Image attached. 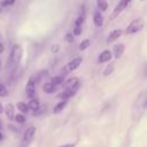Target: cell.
<instances>
[{
    "label": "cell",
    "instance_id": "cell-1",
    "mask_svg": "<svg viewBox=\"0 0 147 147\" xmlns=\"http://www.w3.org/2000/svg\"><path fill=\"white\" fill-rule=\"evenodd\" d=\"M22 55H23L22 46L18 45V44L13 45L11 51H10V55H9V59H8V67H10L13 71L16 69L17 64L21 62V60H22Z\"/></svg>",
    "mask_w": 147,
    "mask_h": 147
},
{
    "label": "cell",
    "instance_id": "cell-2",
    "mask_svg": "<svg viewBox=\"0 0 147 147\" xmlns=\"http://www.w3.org/2000/svg\"><path fill=\"white\" fill-rule=\"evenodd\" d=\"M82 61H83V59H82L80 56H77V57L72 59L70 62H68V63L61 69V76H65L67 74H69V72H71V71H74V70H76V69L80 65Z\"/></svg>",
    "mask_w": 147,
    "mask_h": 147
},
{
    "label": "cell",
    "instance_id": "cell-3",
    "mask_svg": "<svg viewBox=\"0 0 147 147\" xmlns=\"http://www.w3.org/2000/svg\"><path fill=\"white\" fill-rule=\"evenodd\" d=\"M142 28H144V20H142V18H136V20H133V21L126 26L125 32H126L127 34H132V33H136V32L140 31Z\"/></svg>",
    "mask_w": 147,
    "mask_h": 147
},
{
    "label": "cell",
    "instance_id": "cell-4",
    "mask_svg": "<svg viewBox=\"0 0 147 147\" xmlns=\"http://www.w3.org/2000/svg\"><path fill=\"white\" fill-rule=\"evenodd\" d=\"M79 86H80V82H77V83H76V84H74L72 86L64 88V90H63V92L59 95V98H61L62 100H68L69 98H71V96H74V95L76 94V92L78 91Z\"/></svg>",
    "mask_w": 147,
    "mask_h": 147
},
{
    "label": "cell",
    "instance_id": "cell-5",
    "mask_svg": "<svg viewBox=\"0 0 147 147\" xmlns=\"http://www.w3.org/2000/svg\"><path fill=\"white\" fill-rule=\"evenodd\" d=\"M25 93H26L28 98L34 99V96H36V83H34L33 77H31V78L28 80L26 86H25Z\"/></svg>",
    "mask_w": 147,
    "mask_h": 147
},
{
    "label": "cell",
    "instance_id": "cell-6",
    "mask_svg": "<svg viewBox=\"0 0 147 147\" xmlns=\"http://www.w3.org/2000/svg\"><path fill=\"white\" fill-rule=\"evenodd\" d=\"M130 1H131V0H119V2L117 3V6L115 7V9H114L113 14L110 15V20L115 18V17H116L121 11H123V10L127 7V5L130 3Z\"/></svg>",
    "mask_w": 147,
    "mask_h": 147
},
{
    "label": "cell",
    "instance_id": "cell-7",
    "mask_svg": "<svg viewBox=\"0 0 147 147\" xmlns=\"http://www.w3.org/2000/svg\"><path fill=\"white\" fill-rule=\"evenodd\" d=\"M34 133H36V127H34V126H30V127H28V129L25 130L24 136H23V142H24V145L30 144V141H31V140L33 139V137H34Z\"/></svg>",
    "mask_w": 147,
    "mask_h": 147
},
{
    "label": "cell",
    "instance_id": "cell-8",
    "mask_svg": "<svg viewBox=\"0 0 147 147\" xmlns=\"http://www.w3.org/2000/svg\"><path fill=\"white\" fill-rule=\"evenodd\" d=\"M121 34H122V30L121 29H116V30H113L109 34H108V37H107V44H111V42H114L115 40H117L119 37H121Z\"/></svg>",
    "mask_w": 147,
    "mask_h": 147
},
{
    "label": "cell",
    "instance_id": "cell-9",
    "mask_svg": "<svg viewBox=\"0 0 147 147\" xmlns=\"http://www.w3.org/2000/svg\"><path fill=\"white\" fill-rule=\"evenodd\" d=\"M111 57H113V53L110 51L106 49V51L100 53V55L98 57V61H99V63H105V62H108Z\"/></svg>",
    "mask_w": 147,
    "mask_h": 147
},
{
    "label": "cell",
    "instance_id": "cell-10",
    "mask_svg": "<svg viewBox=\"0 0 147 147\" xmlns=\"http://www.w3.org/2000/svg\"><path fill=\"white\" fill-rule=\"evenodd\" d=\"M93 22H94V25L95 26H102V24H103V17H102V15H101V13L100 11H94V15H93Z\"/></svg>",
    "mask_w": 147,
    "mask_h": 147
},
{
    "label": "cell",
    "instance_id": "cell-11",
    "mask_svg": "<svg viewBox=\"0 0 147 147\" xmlns=\"http://www.w3.org/2000/svg\"><path fill=\"white\" fill-rule=\"evenodd\" d=\"M124 51H125L124 44H118V45H116V46L114 47V55H115V59H119V57L123 55Z\"/></svg>",
    "mask_w": 147,
    "mask_h": 147
},
{
    "label": "cell",
    "instance_id": "cell-12",
    "mask_svg": "<svg viewBox=\"0 0 147 147\" xmlns=\"http://www.w3.org/2000/svg\"><path fill=\"white\" fill-rule=\"evenodd\" d=\"M3 111L6 113V116L8 119H14V116H15V113H14V105L13 103H8L6 106V108L3 109Z\"/></svg>",
    "mask_w": 147,
    "mask_h": 147
},
{
    "label": "cell",
    "instance_id": "cell-13",
    "mask_svg": "<svg viewBox=\"0 0 147 147\" xmlns=\"http://www.w3.org/2000/svg\"><path fill=\"white\" fill-rule=\"evenodd\" d=\"M42 90H44V92H45V93L51 94V93H54V92H55L56 86H55V85H53L51 82H48V83H45V84H44Z\"/></svg>",
    "mask_w": 147,
    "mask_h": 147
},
{
    "label": "cell",
    "instance_id": "cell-14",
    "mask_svg": "<svg viewBox=\"0 0 147 147\" xmlns=\"http://www.w3.org/2000/svg\"><path fill=\"white\" fill-rule=\"evenodd\" d=\"M39 107H40V103H39V101L37 99H31L30 102L28 103V108L33 110V111H37L39 109Z\"/></svg>",
    "mask_w": 147,
    "mask_h": 147
},
{
    "label": "cell",
    "instance_id": "cell-15",
    "mask_svg": "<svg viewBox=\"0 0 147 147\" xmlns=\"http://www.w3.org/2000/svg\"><path fill=\"white\" fill-rule=\"evenodd\" d=\"M65 106H67V100H62V101H60L59 103L55 105V107H54V109H53V113H54V114L60 113L61 110H63V108H64Z\"/></svg>",
    "mask_w": 147,
    "mask_h": 147
},
{
    "label": "cell",
    "instance_id": "cell-16",
    "mask_svg": "<svg viewBox=\"0 0 147 147\" xmlns=\"http://www.w3.org/2000/svg\"><path fill=\"white\" fill-rule=\"evenodd\" d=\"M64 82V76H54V77H52L51 78V83L53 84V85H60V84H62Z\"/></svg>",
    "mask_w": 147,
    "mask_h": 147
},
{
    "label": "cell",
    "instance_id": "cell-17",
    "mask_svg": "<svg viewBox=\"0 0 147 147\" xmlns=\"http://www.w3.org/2000/svg\"><path fill=\"white\" fill-rule=\"evenodd\" d=\"M16 107H17V109L22 113V114H26L28 111H29V108H28V105L26 103H24V102H17L16 103Z\"/></svg>",
    "mask_w": 147,
    "mask_h": 147
},
{
    "label": "cell",
    "instance_id": "cell-18",
    "mask_svg": "<svg viewBox=\"0 0 147 147\" xmlns=\"http://www.w3.org/2000/svg\"><path fill=\"white\" fill-rule=\"evenodd\" d=\"M98 8L102 11H106L108 8V3L106 0H98Z\"/></svg>",
    "mask_w": 147,
    "mask_h": 147
},
{
    "label": "cell",
    "instance_id": "cell-19",
    "mask_svg": "<svg viewBox=\"0 0 147 147\" xmlns=\"http://www.w3.org/2000/svg\"><path fill=\"white\" fill-rule=\"evenodd\" d=\"M113 71H114V64L110 63V64H108L107 68L105 69V71H103V76L107 77V76H109L110 74H113Z\"/></svg>",
    "mask_w": 147,
    "mask_h": 147
},
{
    "label": "cell",
    "instance_id": "cell-20",
    "mask_svg": "<svg viewBox=\"0 0 147 147\" xmlns=\"http://www.w3.org/2000/svg\"><path fill=\"white\" fill-rule=\"evenodd\" d=\"M88 46H90V40H88V39H84V40L79 44V49H80V51H85Z\"/></svg>",
    "mask_w": 147,
    "mask_h": 147
},
{
    "label": "cell",
    "instance_id": "cell-21",
    "mask_svg": "<svg viewBox=\"0 0 147 147\" xmlns=\"http://www.w3.org/2000/svg\"><path fill=\"white\" fill-rule=\"evenodd\" d=\"M14 119H15L17 123H20V124H23V123L25 122V117H24V115H22V114L15 115V116H14Z\"/></svg>",
    "mask_w": 147,
    "mask_h": 147
},
{
    "label": "cell",
    "instance_id": "cell-22",
    "mask_svg": "<svg viewBox=\"0 0 147 147\" xmlns=\"http://www.w3.org/2000/svg\"><path fill=\"white\" fill-rule=\"evenodd\" d=\"M8 91L3 84H0V96H7Z\"/></svg>",
    "mask_w": 147,
    "mask_h": 147
},
{
    "label": "cell",
    "instance_id": "cell-23",
    "mask_svg": "<svg viewBox=\"0 0 147 147\" xmlns=\"http://www.w3.org/2000/svg\"><path fill=\"white\" fill-rule=\"evenodd\" d=\"M74 34L72 33H67L65 36H64V40L67 41V42H69V44H71V42H74Z\"/></svg>",
    "mask_w": 147,
    "mask_h": 147
},
{
    "label": "cell",
    "instance_id": "cell-24",
    "mask_svg": "<svg viewBox=\"0 0 147 147\" xmlns=\"http://www.w3.org/2000/svg\"><path fill=\"white\" fill-rule=\"evenodd\" d=\"M15 3V0H2L1 1V6L2 7H7V6H11Z\"/></svg>",
    "mask_w": 147,
    "mask_h": 147
},
{
    "label": "cell",
    "instance_id": "cell-25",
    "mask_svg": "<svg viewBox=\"0 0 147 147\" xmlns=\"http://www.w3.org/2000/svg\"><path fill=\"white\" fill-rule=\"evenodd\" d=\"M59 51H60V45H53L52 47H51V52L53 53V54H56V53H59Z\"/></svg>",
    "mask_w": 147,
    "mask_h": 147
},
{
    "label": "cell",
    "instance_id": "cell-26",
    "mask_svg": "<svg viewBox=\"0 0 147 147\" xmlns=\"http://www.w3.org/2000/svg\"><path fill=\"white\" fill-rule=\"evenodd\" d=\"M82 33V26H75L74 28V36H79Z\"/></svg>",
    "mask_w": 147,
    "mask_h": 147
},
{
    "label": "cell",
    "instance_id": "cell-27",
    "mask_svg": "<svg viewBox=\"0 0 147 147\" xmlns=\"http://www.w3.org/2000/svg\"><path fill=\"white\" fill-rule=\"evenodd\" d=\"M59 147H75V144H64V145H61Z\"/></svg>",
    "mask_w": 147,
    "mask_h": 147
},
{
    "label": "cell",
    "instance_id": "cell-28",
    "mask_svg": "<svg viewBox=\"0 0 147 147\" xmlns=\"http://www.w3.org/2000/svg\"><path fill=\"white\" fill-rule=\"evenodd\" d=\"M3 51H5V46H3V44L0 41V54L3 53Z\"/></svg>",
    "mask_w": 147,
    "mask_h": 147
},
{
    "label": "cell",
    "instance_id": "cell-29",
    "mask_svg": "<svg viewBox=\"0 0 147 147\" xmlns=\"http://www.w3.org/2000/svg\"><path fill=\"white\" fill-rule=\"evenodd\" d=\"M3 113V106H2V103L0 102V114H2Z\"/></svg>",
    "mask_w": 147,
    "mask_h": 147
},
{
    "label": "cell",
    "instance_id": "cell-30",
    "mask_svg": "<svg viewBox=\"0 0 147 147\" xmlns=\"http://www.w3.org/2000/svg\"><path fill=\"white\" fill-rule=\"evenodd\" d=\"M2 126H3V125H2V121L0 119V130H2Z\"/></svg>",
    "mask_w": 147,
    "mask_h": 147
},
{
    "label": "cell",
    "instance_id": "cell-31",
    "mask_svg": "<svg viewBox=\"0 0 147 147\" xmlns=\"http://www.w3.org/2000/svg\"><path fill=\"white\" fill-rule=\"evenodd\" d=\"M2 139H3V136H2V133L0 132V140H2Z\"/></svg>",
    "mask_w": 147,
    "mask_h": 147
},
{
    "label": "cell",
    "instance_id": "cell-32",
    "mask_svg": "<svg viewBox=\"0 0 147 147\" xmlns=\"http://www.w3.org/2000/svg\"><path fill=\"white\" fill-rule=\"evenodd\" d=\"M0 68H1V62H0Z\"/></svg>",
    "mask_w": 147,
    "mask_h": 147
},
{
    "label": "cell",
    "instance_id": "cell-33",
    "mask_svg": "<svg viewBox=\"0 0 147 147\" xmlns=\"http://www.w3.org/2000/svg\"><path fill=\"white\" fill-rule=\"evenodd\" d=\"M0 13H1V8H0Z\"/></svg>",
    "mask_w": 147,
    "mask_h": 147
}]
</instances>
